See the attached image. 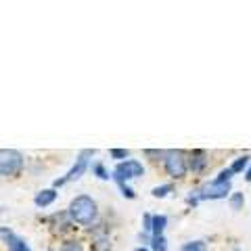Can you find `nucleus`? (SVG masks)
Instances as JSON below:
<instances>
[{
    "label": "nucleus",
    "mask_w": 251,
    "mask_h": 251,
    "mask_svg": "<svg viewBox=\"0 0 251 251\" xmlns=\"http://www.w3.org/2000/svg\"><path fill=\"white\" fill-rule=\"evenodd\" d=\"M65 211H67L69 220L77 226V230H82V232L92 228L100 220V216H103L100 214V207H99V201L88 193H80L69 199Z\"/></svg>",
    "instance_id": "f257e3e1"
},
{
    "label": "nucleus",
    "mask_w": 251,
    "mask_h": 251,
    "mask_svg": "<svg viewBox=\"0 0 251 251\" xmlns=\"http://www.w3.org/2000/svg\"><path fill=\"white\" fill-rule=\"evenodd\" d=\"M163 176H168V182H184L188 178V157L184 149H166V155L159 163Z\"/></svg>",
    "instance_id": "f03ea898"
},
{
    "label": "nucleus",
    "mask_w": 251,
    "mask_h": 251,
    "mask_svg": "<svg viewBox=\"0 0 251 251\" xmlns=\"http://www.w3.org/2000/svg\"><path fill=\"white\" fill-rule=\"evenodd\" d=\"M113 222L100 216L92 228L84 230V239L88 243V251H113Z\"/></svg>",
    "instance_id": "7ed1b4c3"
},
{
    "label": "nucleus",
    "mask_w": 251,
    "mask_h": 251,
    "mask_svg": "<svg viewBox=\"0 0 251 251\" xmlns=\"http://www.w3.org/2000/svg\"><path fill=\"white\" fill-rule=\"evenodd\" d=\"M94 155H97V149H82V151L75 155V159H74L72 166H69V170L63 176L54 178L50 186L59 191V188H63V186H67L72 182H77L82 176H86V172H90V163H92Z\"/></svg>",
    "instance_id": "20e7f679"
},
{
    "label": "nucleus",
    "mask_w": 251,
    "mask_h": 251,
    "mask_svg": "<svg viewBox=\"0 0 251 251\" xmlns=\"http://www.w3.org/2000/svg\"><path fill=\"white\" fill-rule=\"evenodd\" d=\"M27 166V159L19 149H0V178L4 180H17L23 176Z\"/></svg>",
    "instance_id": "39448f33"
},
{
    "label": "nucleus",
    "mask_w": 251,
    "mask_h": 251,
    "mask_svg": "<svg viewBox=\"0 0 251 251\" xmlns=\"http://www.w3.org/2000/svg\"><path fill=\"white\" fill-rule=\"evenodd\" d=\"M42 222L46 226V230H49V234L52 239H67V237H74V234H77V226L69 220L67 211L65 209H57V211H50L49 216L42 218Z\"/></svg>",
    "instance_id": "423d86ee"
},
{
    "label": "nucleus",
    "mask_w": 251,
    "mask_h": 251,
    "mask_svg": "<svg viewBox=\"0 0 251 251\" xmlns=\"http://www.w3.org/2000/svg\"><path fill=\"white\" fill-rule=\"evenodd\" d=\"M147 174V166L145 161L140 159H134V157H130V159H124L120 163H115L113 170H111V180H124V182H132V180H138Z\"/></svg>",
    "instance_id": "0eeeda50"
},
{
    "label": "nucleus",
    "mask_w": 251,
    "mask_h": 251,
    "mask_svg": "<svg viewBox=\"0 0 251 251\" xmlns=\"http://www.w3.org/2000/svg\"><path fill=\"white\" fill-rule=\"evenodd\" d=\"M197 191L201 195V201H222L230 197L232 182H220L216 178H207L197 184Z\"/></svg>",
    "instance_id": "6e6552de"
},
{
    "label": "nucleus",
    "mask_w": 251,
    "mask_h": 251,
    "mask_svg": "<svg viewBox=\"0 0 251 251\" xmlns=\"http://www.w3.org/2000/svg\"><path fill=\"white\" fill-rule=\"evenodd\" d=\"M188 157V176L203 178L211 168V153L205 149H191L186 151Z\"/></svg>",
    "instance_id": "1a4fd4ad"
},
{
    "label": "nucleus",
    "mask_w": 251,
    "mask_h": 251,
    "mask_svg": "<svg viewBox=\"0 0 251 251\" xmlns=\"http://www.w3.org/2000/svg\"><path fill=\"white\" fill-rule=\"evenodd\" d=\"M0 243L6 251H34L25 237L15 232L11 226H0Z\"/></svg>",
    "instance_id": "9d476101"
},
{
    "label": "nucleus",
    "mask_w": 251,
    "mask_h": 251,
    "mask_svg": "<svg viewBox=\"0 0 251 251\" xmlns=\"http://www.w3.org/2000/svg\"><path fill=\"white\" fill-rule=\"evenodd\" d=\"M57 199H59V191H57V188H52V186L40 188V191L34 195V205L38 209H49V207H52L54 203H57Z\"/></svg>",
    "instance_id": "9b49d317"
},
{
    "label": "nucleus",
    "mask_w": 251,
    "mask_h": 251,
    "mask_svg": "<svg viewBox=\"0 0 251 251\" xmlns=\"http://www.w3.org/2000/svg\"><path fill=\"white\" fill-rule=\"evenodd\" d=\"M57 251H88V243L82 234H74V237L61 239Z\"/></svg>",
    "instance_id": "f8f14e48"
},
{
    "label": "nucleus",
    "mask_w": 251,
    "mask_h": 251,
    "mask_svg": "<svg viewBox=\"0 0 251 251\" xmlns=\"http://www.w3.org/2000/svg\"><path fill=\"white\" fill-rule=\"evenodd\" d=\"M249 163H251V153H241L237 157H232L230 163H228V168L234 176H239V174H245V170L249 168Z\"/></svg>",
    "instance_id": "ddd939ff"
},
{
    "label": "nucleus",
    "mask_w": 251,
    "mask_h": 251,
    "mask_svg": "<svg viewBox=\"0 0 251 251\" xmlns=\"http://www.w3.org/2000/svg\"><path fill=\"white\" fill-rule=\"evenodd\" d=\"M170 226V218L166 214H153L151 222V237H163Z\"/></svg>",
    "instance_id": "4468645a"
},
{
    "label": "nucleus",
    "mask_w": 251,
    "mask_h": 251,
    "mask_svg": "<svg viewBox=\"0 0 251 251\" xmlns=\"http://www.w3.org/2000/svg\"><path fill=\"white\" fill-rule=\"evenodd\" d=\"M176 193V184L174 182H161V184H155L151 188V197L153 199H168Z\"/></svg>",
    "instance_id": "2eb2a0df"
},
{
    "label": "nucleus",
    "mask_w": 251,
    "mask_h": 251,
    "mask_svg": "<svg viewBox=\"0 0 251 251\" xmlns=\"http://www.w3.org/2000/svg\"><path fill=\"white\" fill-rule=\"evenodd\" d=\"M90 172H92V176L97 178V180H103V182L111 180V170H109L107 163L100 161V159H94V161L90 163Z\"/></svg>",
    "instance_id": "dca6fc26"
},
{
    "label": "nucleus",
    "mask_w": 251,
    "mask_h": 251,
    "mask_svg": "<svg viewBox=\"0 0 251 251\" xmlns=\"http://www.w3.org/2000/svg\"><path fill=\"white\" fill-rule=\"evenodd\" d=\"M178 251H209V245L205 239H191V241H184Z\"/></svg>",
    "instance_id": "f3484780"
},
{
    "label": "nucleus",
    "mask_w": 251,
    "mask_h": 251,
    "mask_svg": "<svg viewBox=\"0 0 251 251\" xmlns=\"http://www.w3.org/2000/svg\"><path fill=\"white\" fill-rule=\"evenodd\" d=\"M163 155H166V149H143V157L153 166H159Z\"/></svg>",
    "instance_id": "a211bd4d"
},
{
    "label": "nucleus",
    "mask_w": 251,
    "mask_h": 251,
    "mask_svg": "<svg viewBox=\"0 0 251 251\" xmlns=\"http://www.w3.org/2000/svg\"><path fill=\"white\" fill-rule=\"evenodd\" d=\"M226 201H228V207L232 211H241L243 207H245V193H243V191H232L230 197Z\"/></svg>",
    "instance_id": "6ab92c4d"
},
{
    "label": "nucleus",
    "mask_w": 251,
    "mask_h": 251,
    "mask_svg": "<svg viewBox=\"0 0 251 251\" xmlns=\"http://www.w3.org/2000/svg\"><path fill=\"white\" fill-rule=\"evenodd\" d=\"M111 182L117 186V191H120V195H122L124 199H128V201H134L136 199V191L132 188V184L124 182V180H111Z\"/></svg>",
    "instance_id": "aec40b11"
},
{
    "label": "nucleus",
    "mask_w": 251,
    "mask_h": 251,
    "mask_svg": "<svg viewBox=\"0 0 251 251\" xmlns=\"http://www.w3.org/2000/svg\"><path fill=\"white\" fill-rule=\"evenodd\" d=\"M201 203H203V201H201V195H199V191H197V186L191 188V191L186 193V197H184V205H186L188 209H197Z\"/></svg>",
    "instance_id": "412c9836"
},
{
    "label": "nucleus",
    "mask_w": 251,
    "mask_h": 251,
    "mask_svg": "<svg viewBox=\"0 0 251 251\" xmlns=\"http://www.w3.org/2000/svg\"><path fill=\"white\" fill-rule=\"evenodd\" d=\"M132 153H130V149H122V147H113V149H109V159H113L115 163H120L124 159H130Z\"/></svg>",
    "instance_id": "4be33fe9"
},
{
    "label": "nucleus",
    "mask_w": 251,
    "mask_h": 251,
    "mask_svg": "<svg viewBox=\"0 0 251 251\" xmlns=\"http://www.w3.org/2000/svg\"><path fill=\"white\" fill-rule=\"evenodd\" d=\"M149 249L151 251H170V243L168 237H151V243H149Z\"/></svg>",
    "instance_id": "5701e85b"
},
{
    "label": "nucleus",
    "mask_w": 251,
    "mask_h": 251,
    "mask_svg": "<svg viewBox=\"0 0 251 251\" xmlns=\"http://www.w3.org/2000/svg\"><path fill=\"white\" fill-rule=\"evenodd\" d=\"M214 178L220 180V182H232V180H234V174L230 172L228 166H224V168H220V170H218V174H216Z\"/></svg>",
    "instance_id": "b1692460"
},
{
    "label": "nucleus",
    "mask_w": 251,
    "mask_h": 251,
    "mask_svg": "<svg viewBox=\"0 0 251 251\" xmlns=\"http://www.w3.org/2000/svg\"><path fill=\"white\" fill-rule=\"evenodd\" d=\"M151 222H153V214H151V211H145L143 220H140V232L151 234Z\"/></svg>",
    "instance_id": "393cba45"
},
{
    "label": "nucleus",
    "mask_w": 251,
    "mask_h": 251,
    "mask_svg": "<svg viewBox=\"0 0 251 251\" xmlns=\"http://www.w3.org/2000/svg\"><path fill=\"white\" fill-rule=\"evenodd\" d=\"M243 178H245V182L251 184V163H249V168L245 170V174H243Z\"/></svg>",
    "instance_id": "a878e982"
},
{
    "label": "nucleus",
    "mask_w": 251,
    "mask_h": 251,
    "mask_svg": "<svg viewBox=\"0 0 251 251\" xmlns=\"http://www.w3.org/2000/svg\"><path fill=\"white\" fill-rule=\"evenodd\" d=\"M134 251H151V249H149V247H145V245H138Z\"/></svg>",
    "instance_id": "bb28decb"
},
{
    "label": "nucleus",
    "mask_w": 251,
    "mask_h": 251,
    "mask_svg": "<svg viewBox=\"0 0 251 251\" xmlns=\"http://www.w3.org/2000/svg\"><path fill=\"white\" fill-rule=\"evenodd\" d=\"M228 251H243L241 247H232V249H228Z\"/></svg>",
    "instance_id": "cd10ccee"
},
{
    "label": "nucleus",
    "mask_w": 251,
    "mask_h": 251,
    "mask_svg": "<svg viewBox=\"0 0 251 251\" xmlns=\"http://www.w3.org/2000/svg\"><path fill=\"white\" fill-rule=\"evenodd\" d=\"M44 251H57V247H49V249H44Z\"/></svg>",
    "instance_id": "c85d7f7f"
}]
</instances>
